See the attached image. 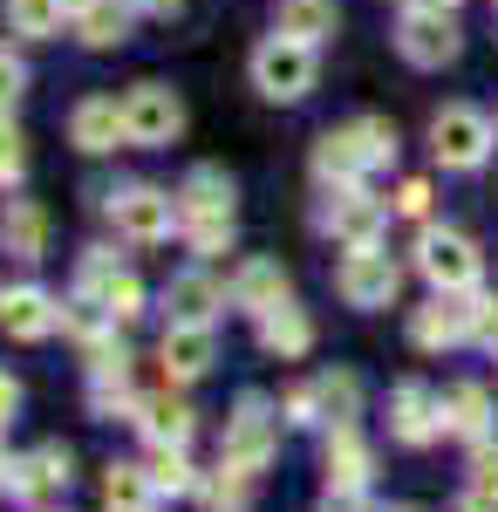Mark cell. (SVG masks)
Here are the masks:
<instances>
[{"mask_svg":"<svg viewBox=\"0 0 498 512\" xmlns=\"http://www.w3.org/2000/svg\"><path fill=\"white\" fill-rule=\"evenodd\" d=\"M14 410H21V383H14V376L0 369V431L14 424Z\"/></svg>","mask_w":498,"mask_h":512,"instance_id":"obj_39","label":"cell"},{"mask_svg":"<svg viewBox=\"0 0 498 512\" xmlns=\"http://www.w3.org/2000/svg\"><path fill=\"white\" fill-rule=\"evenodd\" d=\"M69 144L89 151V158H103L116 144H130V130H123V103L116 96H82L76 110H69Z\"/></svg>","mask_w":498,"mask_h":512,"instance_id":"obj_18","label":"cell"},{"mask_svg":"<svg viewBox=\"0 0 498 512\" xmlns=\"http://www.w3.org/2000/svg\"><path fill=\"white\" fill-rule=\"evenodd\" d=\"M62 21H76L69 0H7V28H14L21 41H55Z\"/></svg>","mask_w":498,"mask_h":512,"instance_id":"obj_31","label":"cell"},{"mask_svg":"<svg viewBox=\"0 0 498 512\" xmlns=\"http://www.w3.org/2000/svg\"><path fill=\"white\" fill-rule=\"evenodd\" d=\"M396 212H403V219H423V212H430V185H423V178L396 185Z\"/></svg>","mask_w":498,"mask_h":512,"instance_id":"obj_38","label":"cell"},{"mask_svg":"<svg viewBox=\"0 0 498 512\" xmlns=\"http://www.w3.org/2000/svg\"><path fill=\"white\" fill-rule=\"evenodd\" d=\"M226 301H232V287H219L205 267H185V274L164 287V315L171 321H212Z\"/></svg>","mask_w":498,"mask_h":512,"instance_id":"obj_21","label":"cell"},{"mask_svg":"<svg viewBox=\"0 0 498 512\" xmlns=\"http://www.w3.org/2000/svg\"><path fill=\"white\" fill-rule=\"evenodd\" d=\"M314 396H321V424H355V410H362V383L348 369L314 376Z\"/></svg>","mask_w":498,"mask_h":512,"instance_id":"obj_33","label":"cell"},{"mask_svg":"<svg viewBox=\"0 0 498 512\" xmlns=\"http://www.w3.org/2000/svg\"><path fill=\"white\" fill-rule=\"evenodd\" d=\"M151 485H157V499H192L198 492V472L185 465L178 444H151Z\"/></svg>","mask_w":498,"mask_h":512,"instance_id":"obj_34","label":"cell"},{"mask_svg":"<svg viewBox=\"0 0 498 512\" xmlns=\"http://www.w3.org/2000/svg\"><path fill=\"white\" fill-rule=\"evenodd\" d=\"M321 472H328V492H335V499H362V492H369V478H376V451L362 444L355 424H328Z\"/></svg>","mask_w":498,"mask_h":512,"instance_id":"obj_14","label":"cell"},{"mask_svg":"<svg viewBox=\"0 0 498 512\" xmlns=\"http://www.w3.org/2000/svg\"><path fill=\"white\" fill-rule=\"evenodd\" d=\"M321 233L342 239V246H383V226H389V205L383 198H369L362 185H328L321 198Z\"/></svg>","mask_w":498,"mask_h":512,"instance_id":"obj_8","label":"cell"},{"mask_svg":"<svg viewBox=\"0 0 498 512\" xmlns=\"http://www.w3.org/2000/svg\"><path fill=\"white\" fill-rule=\"evenodd\" d=\"M417 274L437 287V294H471L478 280H485V253L471 246V233L458 226H430L417 239Z\"/></svg>","mask_w":498,"mask_h":512,"instance_id":"obj_3","label":"cell"},{"mask_svg":"<svg viewBox=\"0 0 498 512\" xmlns=\"http://www.w3.org/2000/svg\"><path fill=\"white\" fill-rule=\"evenodd\" d=\"M253 478H260V472H246V465H226V458H219V472L198 478L192 499L205 512H253Z\"/></svg>","mask_w":498,"mask_h":512,"instance_id":"obj_25","label":"cell"},{"mask_svg":"<svg viewBox=\"0 0 498 512\" xmlns=\"http://www.w3.org/2000/svg\"><path fill=\"white\" fill-rule=\"evenodd\" d=\"M137 14H178V0H130Z\"/></svg>","mask_w":498,"mask_h":512,"instance_id":"obj_40","label":"cell"},{"mask_svg":"<svg viewBox=\"0 0 498 512\" xmlns=\"http://www.w3.org/2000/svg\"><path fill=\"white\" fill-rule=\"evenodd\" d=\"M410 7H430V14H458V0H410Z\"/></svg>","mask_w":498,"mask_h":512,"instance_id":"obj_41","label":"cell"},{"mask_svg":"<svg viewBox=\"0 0 498 512\" xmlns=\"http://www.w3.org/2000/svg\"><path fill=\"white\" fill-rule=\"evenodd\" d=\"M0 246H7V260H21V267H35L41 253H48V212H41L35 198H7V212H0Z\"/></svg>","mask_w":498,"mask_h":512,"instance_id":"obj_23","label":"cell"},{"mask_svg":"<svg viewBox=\"0 0 498 512\" xmlns=\"http://www.w3.org/2000/svg\"><path fill=\"white\" fill-rule=\"evenodd\" d=\"M444 431L464 437V444H485L492 437V390L485 383H458L444 396Z\"/></svg>","mask_w":498,"mask_h":512,"instance_id":"obj_24","label":"cell"},{"mask_svg":"<svg viewBox=\"0 0 498 512\" xmlns=\"http://www.w3.org/2000/svg\"><path fill=\"white\" fill-rule=\"evenodd\" d=\"M403 287V267L389 260L383 246H348V260L335 267V294L348 308H389Z\"/></svg>","mask_w":498,"mask_h":512,"instance_id":"obj_11","label":"cell"},{"mask_svg":"<svg viewBox=\"0 0 498 512\" xmlns=\"http://www.w3.org/2000/svg\"><path fill=\"white\" fill-rule=\"evenodd\" d=\"M280 417H287L294 431H314V424H321V396H314V383H301V390H287V403H280Z\"/></svg>","mask_w":498,"mask_h":512,"instance_id":"obj_37","label":"cell"},{"mask_svg":"<svg viewBox=\"0 0 498 512\" xmlns=\"http://www.w3.org/2000/svg\"><path fill=\"white\" fill-rule=\"evenodd\" d=\"M410 342L417 349H464L471 342V308H464V294H437L430 308H417L410 315Z\"/></svg>","mask_w":498,"mask_h":512,"instance_id":"obj_19","label":"cell"},{"mask_svg":"<svg viewBox=\"0 0 498 512\" xmlns=\"http://www.w3.org/2000/svg\"><path fill=\"white\" fill-rule=\"evenodd\" d=\"M41 512H48V506H41Z\"/></svg>","mask_w":498,"mask_h":512,"instance_id":"obj_46","label":"cell"},{"mask_svg":"<svg viewBox=\"0 0 498 512\" xmlns=\"http://www.w3.org/2000/svg\"><path fill=\"white\" fill-rule=\"evenodd\" d=\"M485 349H492V355H498V335H492V342H485Z\"/></svg>","mask_w":498,"mask_h":512,"instance_id":"obj_45","label":"cell"},{"mask_svg":"<svg viewBox=\"0 0 498 512\" xmlns=\"http://www.w3.org/2000/svg\"><path fill=\"white\" fill-rule=\"evenodd\" d=\"M137 431L151 437V444H178V451H185V444L198 437V410L185 403V396L157 390V396H144V403H137Z\"/></svg>","mask_w":498,"mask_h":512,"instance_id":"obj_22","label":"cell"},{"mask_svg":"<svg viewBox=\"0 0 498 512\" xmlns=\"http://www.w3.org/2000/svg\"><path fill=\"white\" fill-rule=\"evenodd\" d=\"M253 89L267 96V103H301L307 89H314V41H294L273 28L260 48H253Z\"/></svg>","mask_w":498,"mask_h":512,"instance_id":"obj_4","label":"cell"},{"mask_svg":"<svg viewBox=\"0 0 498 512\" xmlns=\"http://www.w3.org/2000/svg\"><path fill=\"white\" fill-rule=\"evenodd\" d=\"M280 301H294V287H287V274H280V260H246L239 274H232V308L239 315H273Z\"/></svg>","mask_w":498,"mask_h":512,"instance_id":"obj_20","label":"cell"},{"mask_svg":"<svg viewBox=\"0 0 498 512\" xmlns=\"http://www.w3.org/2000/svg\"><path fill=\"white\" fill-rule=\"evenodd\" d=\"M110 219L130 246H164L178 233V192H157V185H123L110 198Z\"/></svg>","mask_w":498,"mask_h":512,"instance_id":"obj_9","label":"cell"},{"mask_svg":"<svg viewBox=\"0 0 498 512\" xmlns=\"http://www.w3.org/2000/svg\"><path fill=\"white\" fill-rule=\"evenodd\" d=\"M69 478H76V458H69L62 444H35V451L14 458V472H7V499L28 506V512H41L48 499L69 492Z\"/></svg>","mask_w":498,"mask_h":512,"instance_id":"obj_10","label":"cell"},{"mask_svg":"<svg viewBox=\"0 0 498 512\" xmlns=\"http://www.w3.org/2000/svg\"><path fill=\"white\" fill-rule=\"evenodd\" d=\"M157 362H164L171 383H198V376L219 362V335H212V321H171L164 342H157Z\"/></svg>","mask_w":498,"mask_h":512,"instance_id":"obj_15","label":"cell"},{"mask_svg":"<svg viewBox=\"0 0 498 512\" xmlns=\"http://www.w3.org/2000/svg\"><path fill=\"white\" fill-rule=\"evenodd\" d=\"M0 328L14 335V342H48L55 328H62V301L35 287V280H21V287H7L0 294Z\"/></svg>","mask_w":498,"mask_h":512,"instance_id":"obj_16","label":"cell"},{"mask_svg":"<svg viewBox=\"0 0 498 512\" xmlns=\"http://www.w3.org/2000/svg\"><path fill=\"white\" fill-rule=\"evenodd\" d=\"M232 178L226 171H212V164H198L192 178L178 185V233L192 246L198 260H212V253H226L232 246Z\"/></svg>","mask_w":498,"mask_h":512,"instance_id":"obj_2","label":"cell"},{"mask_svg":"<svg viewBox=\"0 0 498 512\" xmlns=\"http://www.w3.org/2000/svg\"><path fill=\"white\" fill-rule=\"evenodd\" d=\"M137 403H144V396L130 390V369H89V410H96V417L137 424Z\"/></svg>","mask_w":498,"mask_h":512,"instance_id":"obj_32","label":"cell"},{"mask_svg":"<svg viewBox=\"0 0 498 512\" xmlns=\"http://www.w3.org/2000/svg\"><path fill=\"white\" fill-rule=\"evenodd\" d=\"M335 21H342V7L335 0H280V35H294V41H328L335 35Z\"/></svg>","mask_w":498,"mask_h":512,"instance_id":"obj_30","label":"cell"},{"mask_svg":"<svg viewBox=\"0 0 498 512\" xmlns=\"http://www.w3.org/2000/svg\"><path fill=\"white\" fill-rule=\"evenodd\" d=\"M383 164H396V123L383 117H355L314 144V178L321 185H362Z\"/></svg>","mask_w":498,"mask_h":512,"instance_id":"obj_1","label":"cell"},{"mask_svg":"<svg viewBox=\"0 0 498 512\" xmlns=\"http://www.w3.org/2000/svg\"><path fill=\"white\" fill-rule=\"evenodd\" d=\"M396 48H403V62L410 69H444V62H458V14H430V7H410L403 14V28H396Z\"/></svg>","mask_w":498,"mask_h":512,"instance_id":"obj_13","label":"cell"},{"mask_svg":"<svg viewBox=\"0 0 498 512\" xmlns=\"http://www.w3.org/2000/svg\"><path fill=\"white\" fill-rule=\"evenodd\" d=\"M76 287H82V294H96V301H103V308H110L116 321H137V315H144V280L130 274V267H123V260L110 253V246L82 253Z\"/></svg>","mask_w":498,"mask_h":512,"instance_id":"obj_12","label":"cell"},{"mask_svg":"<svg viewBox=\"0 0 498 512\" xmlns=\"http://www.w3.org/2000/svg\"><path fill=\"white\" fill-rule=\"evenodd\" d=\"M82 7H89V0H69V14H82Z\"/></svg>","mask_w":498,"mask_h":512,"instance_id":"obj_43","label":"cell"},{"mask_svg":"<svg viewBox=\"0 0 498 512\" xmlns=\"http://www.w3.org/2000/svg\"><path fill=\"white\" fill-rule=\"evenodd\" d=\"M280 410H273L267 396H239L232 403V417H226V437H219V458L226 465H246V472H267V458H273V444H280Z\"/></svg>","mask_w":498,"mask_h":512,"instance_id":"obj_5","label":"cell"},{"mask_svg":"<svg viewBox=\"0 0 498 512\" xmlns=\"http://www.w3.org/2000/svg\"><path fill=\"white\" fill-rule=\"evenodd\" d=\"M7 472H14V458H7V444H0V492H7Z\"/></svg>","mask_w":498,"mask_h":512,"instance_id":"obj_42","label":"cell"},{"mask_svg":"<svg viewBox=\"0 0 498 512\" xmlns=\"http://www.w3.org/2000/svg\"><path fill=\"white\" fill-rule=\"evenodd\" d=\"M260 349L280 355V362H294V355L314 349V321H307L294 301H280L273 315H260Z\"/></svg>","mask_w":498,"mask_h":512,"instance_id":"obj_26","label":"cell"},{"mask_svg":"<svg viewBox=\"0 0 498 512\" xmlns=\"http://www.w3.org/2000/svg\"><path fill=\"white\" fill-rule=\"evenodd\" d=\"M157 485H151V465H130V458H116L110 472H103V506L110 512H151Z\"/></svg>","mask_w":498,"mask_h":512,"instance_id":"obj_29","label":"cell"},{"mask_svg":"<svg viewBox=\"0 0 498 512\" xmlns=\"http://www.w3.org/2000/svg\"><path fill=\"white\" fill-rule=\"evenodd\" d=\"M389 437L410 444V451L437 444L444 437V396H430L423 383H403V390L389 396Z\"/></svg>","mask_w":498,"mask_h":512,"instance_id":"obj_17","label":"cell"},{"mask_svg":"<svg viewBox=\"0 0 498 512\" xmlns=\"http://www.w3.org/2000/svg\"><path fill=\"white\" fill-rule=\"evenodd\" d=\"M492 144H498V123L485 110H471V103H451L430 123V151H437L444 171H478V164L492 158Z\"/></svg>","mask_w":498,"mask_h":512,"instance_id":"obj_6","label":"cell"},{"mask_svg":"<svg viewBox=\"0 0 498 512\" xmlns=\"http://www.w3.org/2000/svg\"><path fill=\"white\" fill-rule=\"evenodd\" d=\"M28 96V62L0 41V117H14V103Z\"/></svg>","mask_w":498,"mask_h":512,"instance_id":"obj_36","label":"cell"},{"mask_svg":"<svg viewBox=\"0 0 498 512\" xmlns=\"http://www.w3.org/2000/svg\"><path fill=\"white\" fill-rule=\"evenodd\" d=\"M62 335L89 355L96 342H110V335H116V315L96 301V294H82V287H76V301H62Z\"/></svg>","mask_w":498,"mask_h":512,"instance_id":"obj_28","label":"cell"},{"mask_svg":"<svg viewBox=\"0 0 498 512\" xmlns=\"http://www.w3.org/2000/svg\"><path fill=\"white\" fill-rule=\"evenodd\" d=\"M130 0H89L76 14V35H82V48H123L130 41Z\"/></svg>","mask_w":498,"mask_h":512,"instance_id":"obj_27","label":"cell"},{"mask_svg":"<svg viewBox=\"0 0 498 512\" xmlns=\"http://www.w3.org/2000/svg\"><path fill=\"white\" fill-rule=\"evenodd\" d=\"M389 512H423V506H389Z\"/></svg>","mask_w":498,"mask_h":512,"instance_id":"obj_44","label":"cell"},{"mask_svg":"<svg viewBox=\"0 0 498 512\" xmlns=\"http://www.w3.org/2000/svg\"><path fill=\"white\" fill-rule=\"evenodd\" d=\"M123 130H130L137 151H171V144L185 137V103H178V89L137 82V89L123 96Z\"/></svg>","mask_w":498,"mask_h":512,"instance_id":"obj_7","label":"cell"},{"mask_svg":"<svg viewBox=\"0 0 498 512\" xmlns=\"http://www.w3.org/2000/svg\"><path fill=\"white\" fill-rule=\"evenodd\" d=\"M21 178H28V137L14 117H0V192H14Z\"/></svg>","mask_w":498,"mask_h":512,"instance_id":"obj_35","label":"cell"}]
</instances>
